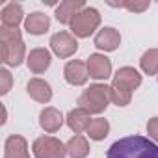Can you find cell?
Masks as SVG:
<instances>
[{
	"mask_svg": "<svg viewBox=\"0 0 158 158\" xmlns=\"http://www.w3.org/2000/svg\"><path fill=\"white\" fill-rule=\"evenodd\" d=\"M106 158H158V145L143 136H127L108 149Z\"/></svg>",
	"mask_w": 158,
	"mask_h": 158,
	"instance_id": "obj_1",
	"label": "cell"
}]
</instances>
